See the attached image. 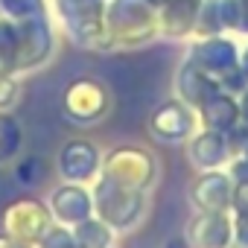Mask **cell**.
Wrapping results in <instances>:
<instances>
[{"label":"cell","instance_id":"cell-33","mask_svg":"<svg viewBox=\"0 0 248 248\" xmlns=\"http://www.w3.org/2000/svg\"><path fill=\"white\" fill-rule=\"evenodd\" d=\"M149 3H152V6H155V9H161V6H164V3H167V0H149Z\"/></svg>","mask_w":248,"mask_h":248},{"label":"cell","instance_id":"cell-20","mask_svg":"<svg viewBox=\"0 0 248 248\" xmlns=\"http://www.w3.org/2000/svg\"><path fill=\"white\" fill-rule=\"evenodd\" d=\"M222 27H225V24H222V15H219V0H207V3H202L193 30L202 32V35H216Z\"/></svg>","mask_w":248,"mask_h":248},{"label":"cell","instance_id":"cell-14","mask_svg":"<svg viewBox=\"0 0 248 248\" xmlns=\"http://www.w3.org/2000/svg\"><path fill=\"white\" fill-rule=\"evenodd\" d=\"M231 155V143L222 132H213V129H204L199 132L190 146H187V158L193 161L196 170H219Z\"/></svg>","mask_w":248,"mask_h":248},{"label":"cell","instance_id":"cell-19","mask_svg":"<svg viewBox=\"0 0 248 248\" xmlns=\"http://www.w3.org/2000/svg\"><path fill=\"white\" fill-rule=\"evenodd\" d=\"M15 73V24H0V76Z\"/></svg>","mask_w":248,"mask_h":248},{"label":"cell","instance_id":"cell-25","mask_svg":"<svg viewBox=\"0 0 248 248\" xmlns=\"http://www.w3.org/2000/svg\"><path fill=\"white\" fill-rule=\"evenodd\" d=\"M231 207L239 213V216H248V178H239L233 184V199H231Z\"/></svg>","mask_w":248,"mask_h":248},{"label":"cell","instance_id":"cell-30","mask_svg":"<svg viewBox=\"0 0 248 248\" xmlns=\"http://www.w3.org/2000/svg\"><path fill=\"white\" fill-rule=\"evenodd\" d=\"M239 114L245 117V123H248V88H245V93H242V102H239Z\"/></svg>","mask_w":248,"mask_h":248},{"label":"cell","instance_id":"cell-13","mask_svg":"<svg viewBox=\"0 0 248 248\" xmlns=\"http://www.w3.org/2000/svg\"><path fill=\"white\" fill-rule=\"evenodd\" d=\"M175 88H178V96H181L187 105H193V108H199L204 99H210L213 93H219V91H222L219 79H216V76H210V73H204L193 59L181 64L178 79H175Z\"/></svg>","mask_w":248,"mask_h":248},{"label":"cell","instance_id":"cell-1","mask_svg":"<svg viewBox=\"0 0 248 248\" xmlns=\"http://www.w3.org/2000/svg\"><path fill=\"white\" fill-rule=\"evenodd\" d=\"M93 213L114 231V233H123V231H132L143 213H146V190H132V187H123V184H114L108 181L105 175H96L93 178Z\"/></svg>","mask_w":248,"mask_h":248},{"label":"cell","instance_id":"cell-2","mask_svg":"<svg viewBox=\"0 0 248 248\" xmlns=\"http://www.w3.org/2000/svg\"><path fill=\"white\" fill-rule=\"evenodd\" d=\"M105 30L111 47H135L155 38L158 9L149 0H111L105 9Z\"/></svg>","mask_w":248,"mask_h":248},{"label":"cell","instance_id":"cell-7","mask_svg":"<svg viewBox=\"0 0 248 248\" xmlns=\"http://www.w3.org/2000/svg\"><path fill=\"white\" fill-rule=\"evenodd\" d=\"M56 170L64 181H76V184H88L99 175L102 170V155L93 143L88 140H70L59 149L56 158Z\"/></svg>","mask_w":248,"mask_h":248},{"label":"cell","instance_id":"cell-18","mask_svg":"<svg viewBox=\"0 0 248 248\" xmlns=\"http://www.w3.org/2000/svg\"><path fill=\"white\" fill-rule=\"evenodd\" d=\"M21 140H24V132L18 126V120L9 117L6 111H0V164L12 161L21 152Z\"/></svg>","mask_w":248,"mask_h":248},{"label":"cell","instance_id":"cell-23","mask_svg":"<svg viewBox=\"0 0 248 248\" xmlns=\"http://www.w3.org/2000/svg\"><path fill=\"white\" fill-rule=\"evenodd\" d=\"M0 6H3L12 18H27V15H35L41 12V0H0Z\"/></svg>","mask_w":248,"mask_h":248},{"label":"cell","instance_id":"cell-9","mask_svg":"<svg viewBox=\"0 0 248 248\" xmlns=\"http://www.w3.org/2000/svg\"><path fill=\"white\" fill-rule=\"evenodd\" d=\"M50 213H53V222H59L64 228H73L82 219L93 216V196L85 184L64 181L62 187H56L50 193Z\"/></svg>","mask_w":248,"mask_h":248},{"label":"cell","instance_id":"cell-31","mask_svg":"<svg viewBox=\"0 0 248 248\" xmlns=\"http://www.w3.org/2000/svg\"><path fill=\"white\" fill-rule=\"evenodd\" d=\"M70 3H91V0H59V9L62 6H70Z\"/></svg>","mask_w":248,"mask_h":248},{"label":"cell","instance_id":"cell-27","mask_svg":"<svg viewBox=\"0 0 248 248\" xmlns=\"http://www.w3.org/2000/svg\"><path fill=\"white\" fill-rule=\"evenodd\" d=\"M0 248H35V245L21 242V239H12V236H6V233H0Z\"/></svg>","mask_w":248,"mask_h":248},{"label":"cell","instance_id":"cell-4","mask_svg":"<svg viewBox=\"0 0 248 248\" xmlns=\"http://www.w3.org/2000/svg\"><path fill=\"white\" fill-rule=\"evenodd\" d=\"M50 225H53L50 204L35 196H21V199L9 202L3 216H0V228H3L6 236L30 242V245H38Z\"/></svg>","mask_w":248,"mask_h":248},{"label":"cell","instance_id":"cell-29","mask_svg":"<svg viewBox=\"0 0 248 248\" xmlns=\"http://www.w3.org/2000/svg\"><path fill=\"white\" fill-rule=\"evenodd\" d=\"M239 30L248 32V0H239Z\"/></svg>","mask_w":248,"mask_h":248},{"label":"cell","instance_id":"cell-32","mask_svg":"<svg viewBox=\"0 0 248 248\" xmlns=\"http://www.w3.org/2000/svg\"><path fill=\"white\" fill-rule=\"evenodd\" d=\"M242 73L248 76V50H245V59H242Z\"/></svg>","mask_w":248,"mask_h":248},{"label":"cell","instance_id":"cell-16","mask_svg":"<svg viewBox=\"0 0 248 248\" xmlns=\"http://www.w3.org/2000/svg\"><path fill=\"white\" fill-rule=\"evenodd\" d=\"M199 114H202L204 129H213V132H222V135H228L239 123V105L233 102V96L228 91H219L210 99H204L199 105Z\"/></svg>","mask_w":248,"mask_h":248},{"label":"cell","instance_id":"cell-22","mask_svg":"<svg viewBox=\"0 0 248 248\" xmlns=\"http://www.w3.org/2000/svg\"><path fill=\"white\" fill-rule=\"evenodd\" d=\"M35 248H79V242H76V236H73V231H70V228H64V225H59V222H53Z\"/></svg>","mask_w":248,"mask_h":248},{"label":"cell","instance_id":"cell-10","mask_svg":"<svg viewBox=\"0 0 248 248\" xmlns=\"http://www.w3.org/2000/svg\"><path fill=\"white\" fill-rule=\"evenodd\" d=\"M184 233L196 248H231L233 219L228 216V210H199Z\"/></svg>","mask_w":248,"mask_h":248},{"label":"cell","instance_id":"cell-8","mask_svg":"<svg viewBox=\"0 0 248 248\" xmlns=\"http://www.w3.org/2000/svg\"><path fill=\"white\" fill-rule=\"evenodd\" d=\"M149 132L158 140H187L196 132V111L193 105H187L184 99H170L164 105L155 108V114L149 117Z\"/></svg>","mask_w":248,"mask_h":248},{"label":"cell","instance_id":"cell-12","mask_svg":"<svg viewBox=\"0 0 248 248\" xmlns=\"http://www.w3.org/2000/svg\"><path fill=\"white\" fill-rule=\"evenodd\" d=\"M204 73H210V76H216V79H222L228 70H233L236 67V50H233V44L231 41H225V38H216V35H207L204 41H199L196 47H193V56H190Z\"/></svg>","mask_w":248,"mask_h":248},{"label":"cell","instance_id":"cell-26","mask_svg":"<svg viewBox=\"0 0 248 248\" xmlns=\"http://www.w3.org/2000/svg\"><path fill=\"white\" fill-rule=\"evenodd\" d=\"M233 242L236 248H248V216H239L233 219Z\"/></svg>","mask_w":248,"mask_h":248},{"label":"cell","instance_id":"cell-15","mask_svg":"<svg viewBox=\"0 0 248 248\" xmlns=\"http://www.w3.org/2000/svg\"><path fill=\"white\" fill-rule=\"evenodd\" d=\"M199 0H167L158 9V30L164 35L181 38L187 32H193L196 18H199Z\"/></svg>","mask_w":248,"mask_h":248},{"label":"cell","instance_id":"cell-21","mask_svg":"<svg viewBox=\"0 0 248 248\" xmlns=\"http://www.w3.org/2000/svg\"><path fill=\"white\" fill-rule=\"evenodd\" d=\"M47 175V167L41 158H24L18 167H15V178L24 184V187H38Z\"/></svg>","mask_w":248,"mask_h":248},{"label":"cell","instance_id":"cell-11","mask_svg":"<svg viewBox=\"0 0 248 248\" xmlns=\"http://www.w3.org/2000/svg\"><path fill=\"white\" fill-rule=\"evenodd\" d=\"M231 199H233L231 175L219 170H202V175L190 187V202L199 210H231Z\"/></svg>","mask_w":248,"mask_h":248},{"label":"cell","instance_id":"cell-3","mask_svg":"<svg viewBox=\"0 0 248 248\" xmlns=\"http://www.w3.org/2000/svg\"><path fill=\"white\" fill-rule=\"evenodd\" d=\"M99 175L132 190H149L158 178V161L143 146H117L102 158Z\"/></svg>","mask_w":248,"mask_h":248},{"label":"cell","instance_id":"cell-34","mask_svg":"<svg viewBox=\"0 0 248 248\" xmlns=\"http://www.w3.org/2000/svg\"><path fill=\"white\" fill-rule=\"evenodd\" d=\"M111 248H114V245H111Z\"/></svg>","mask_w":248,"mask_h":248},{"label":"cell","instance_id":"cell-28","mask_svg":"<svg viewBox=\"0 0 248 248\" xmlns=\"http://www.w3.org/2000/svg\"><path fill=\"white\" fill-rule=\"evenodd\" d=\"M164 248H196V245L187 239V233H181V236H172V239H170Z\"/></svg>","mask_w":248,"mask_h":248},{"label":"cell","instance_id":"cell-6","mask_svg":"<svg viewBox=\"0 0 248 248\" xmlns=\"http://www.w3.org/2000/svg\"><path fill=\"white\" fill-rule=\"evenodd\" d=\"M53 50V32L41 12L21 18L15 27V70H30L47 62Z\"/></svg>","mask_w":248,"mask_h":248},{"label":"cell","instance_id":"cell-5","mask_svg":"<svg viewBox=\"0 0 248 248\" xmlns=\"http://www.w3.org/2000/svg\"><path fill=\"white\" fill-rule=\"evenodd\" d=\"M64 114L67 120L79 123V126H91V123L102 120L111 108V93L99 79H76L64 91Z\"/></svg>","mask_w":248,"mask_h":248},{"label":"cell","instance_id":"cell-17","mask_svg":"<svg viewBox=\"0 0 248 248\" xmlns=\"http://www.w3.org/2000/svg\"><path fill=\"white\" fill-rule=\"evenodd\" d=\"M70 231H73L79 248H111V245H114V231H111L96 213L88 216V219H82V222L73 225Z\"/></svg>","mask_w":248,"mask_h":248},{"label":"cell","instance_id":"cell-24","mask_svg":"<svg viewBox=\"0 0 248 248\" xmlns=\"http://www.w3.org/2000/svg\"><path fill=\"white\" fill-rule=\"evenodd\" d=\"M18 93H21V88H18V82L12 76H0V111H6L9 105H15Z\"/></svg>","mask_w":248,"mask_h":248}]
</instances>
